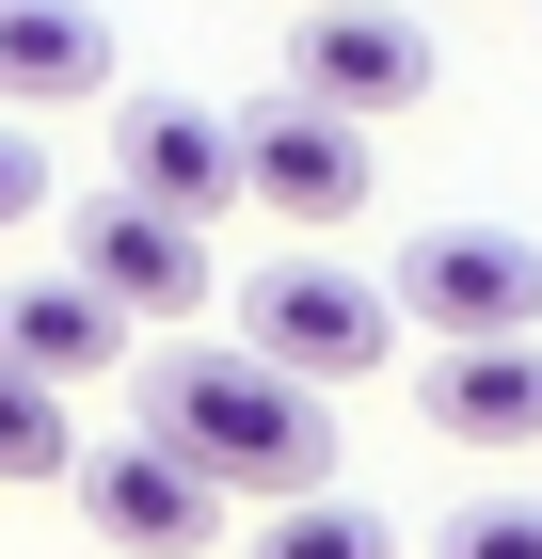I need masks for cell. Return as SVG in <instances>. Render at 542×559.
Wrapping results in <instances>:
<instances>
[{
	"label": "cell",
	"mask_w": 542,
	"mask_h": 559,
	"mask_svg": "<svg viewBox=\"0 0 542 559\" xmlns=\"http://www.w3.org/2000/svg\"><path fill=\"white\" fill-rule=\"evenodd\" d=\"M81 272L128 304V320H192L208 272H224V240H208L192 209H160V192H128V176H112V192L81 209Z\"/></svg>",
	"instance_id": "52a82bcc"
},
{
	"label": "cell",
	"mask_w": 542,
	"mask_h": 559,
	"mask_svg": "<svg viewBox=\"0 0 542 559\" xmlns=\"http://www.w3.org/2000/svg\"><path fill=\"white\" fill-rule=\"evenodd\" d=\"M48 209V160H33V129H0V240Z\"/></svg>",
	"instance_id": "9a60e30c"
},
{
	"label": "cell",
	"mask_w": 542,
	"mask_h": 559,
	"mask_svg": "<svg viewBox=\"0 0 542 559\" xmlns=\"http://www.w3.org/2000/svg\"><path fill=\"white\" fill-rule=\"evenodd\" d=\"M288 16H320V0H288Z\"/></svg>",
	"instance_id": "2e32d148"
},
{
	"label": "cell",
	"mask_w": 542,
	"mask_h": 559,
	"mask_svg": "<svg viewBox=\"0 0 542 559\" xmlns=\"http://www.w3.org/2000/svg\"><path fill=\"white\" fill-rule=\"evenodd\" d=\"M399 320H415L431 352L447 336H542V240H510V224H431V240H399Z\"/></svg>",
	"instance_id": "3957f363"
},
{
	"label": "cell",
	"mask_w": 542,
	"mask_h": 559,
	"mask_svg": "<svg viewBox=\"0 0 542 559\" xmlns=\"http://www.w3.org/2000/svg\"><path fill=\"white\" fill-rule=\"evenodd\" d=\"M240 144H255V209L272 224H303V240H335V224L368 209V112H335V96H272V112H240Z\"/></svg>",
	"instance_id": "5b68a950"
},
{
	"label": "cell",
	"mask_w": 542,
	"mask_h": 559,
	"mask_svg": "<svg viewBox=\"0 0 542 559\" xmlns=\"http://www.w3.org/2000/svg\"><path fill=\"white\" fill-rule=\"evenodd\" d=\"M112 96V16L96 0H0V112H96Z\"/></svg>",
	"instance_id": "8fae6325"
},
{
	"label": "cell",
	"mask_w": 542,
	"mask_h": 559,
	"mask_svg": "<svg viewBox=\"0 0 542 559\" xmlns=\"http://www.w3.org/2000/svg\"><path fill=\"white\" fill-rule=\"evenodd\" d=\"M81 527L128 559H208L224 544V479L160 431H128V448H81Z\"/></svg>",
	"instance_id": "277c9868"
},
{
	"label": "cell",
	"mask_w": 542,
	"mask_h": 559,
	"mask_svg": "<svg viewBox=\"0 0 542 559\" xmlns=\"http://www.w3.org/2000/svg\"><path fill=\"white\" fill-rule=\"evenodd\" d=\"M112 176L160 192V209H192V224L255 209V144H240V112H208V96H128L112 112Z\"/></svg>",
	"instance_id": "8992f818"
},
{
	"label": "cell",
	"mask_w": 542,
	"mask_h": 559,
	"mask_svg": "<svg viewBox=\"0 0 542 559\" xmlns=\"http://www.w3.org/2000/svg\"><path fill=\"white\" fill-rule=\"evenodd\" d=\"M431 559H542V496H462Z\"/></svg>",
	"instance_id": "5bb4252c"
},
{
	"label": "cell",
	"mask_w": 542,
	"mask_h": 559,
	"mask_svg": "<svg viewBox=\"0 0 542 559\" xmlns=\"http://www.w3.org/2000/svg\"><path fill=\"white\" fill-rule=\"evenodd\" d=\"M128 336H144V320H128V304L96 288L81 257H64V272H16V288H0V368L96 384V368H128Z\"/></svg>",
	"instance_id": "30bf717a"
},
{
	"label": "cell",
	"mask_w": 542,
	"mask_h": 559,
	"mask_svg": "<svg viewBox=\"0 0 542 559\" xmlns=\"http://www.w3.org/2000/svg\"><path fill=\"white\" fill-rule=\"evenodd\" d=\"M240 336L272 368H303V384H368V368H399V288H368L335 257H272L240 288Z\"/></svg>",
	"instance_id": "7a4b0ae2"
},
{
	"label": "cell",
	"mask_w": 542,
	"mask_h": 559,
	"mask_svg": "<svg viewBox=\"0 0 542 559\" xmlns=\"http://www.w3.org/2000/svg\"><path fill=\"white\" fill-rule=\"evenodd\" d=\"M288 81L335 96V112H415L431 96V33L399 16V0H320V16L288 33Z\"/></svg>",
	"instance_id": "ba28073f"
},
{
	"label": "cell",
	"mask_w": 542,
	"mask_h": 559,
	"mask_svg": "<svg viewBox=\"0 0 542 559\" xmlns=\"http://www.w3.org/2000/svg\"><path fill=\"white\" fill-rule=\"evenodd\" d=\"M0 479H81V416L48 368H0Z\"/></svg>",
	"instance_id": "4fadbf2b"
},
{
	"label": "cell",
	"mask_w": 542,
	"mask_h": 559,
	"mask_svg": "<svg viewBox=\"0 0 542 559\" xmlns=\"http://www.w3.org/2000/svg\"><path fill=\"white\" fill-rule=\"evenodd\" d=\"M240 559H399V527H383L368 496H351V479H320V496H272Z\"/></svg>",
	"instance_id": "7c38bea8"
},
{
	"label": "cell",
	"mask_w": 542,
	"mask_h": 559,
	"mask_svg": "<svg viewBox=\"0 0 542 559\" xmlns=\"http://www.w3.org/2000/svg\"><path fill=\"white\" fill-rule=\"evenodd\" d=\"M415 416L447 448H542V336H447L415 368Z\"/></svg>",
	"instance_id": "9c48e42d"
},
{
	"label": "cell",
	"mask_w": 542,
	"mask_h": 559,
	"mask_svg": "<svg viewBox=\"0 0 542 559\" xmlns=\"http://www.w3.org/2000/svg\"><path fill=\"white\" fill-rule=\"evenodd\" d=\"M144 431L192 448L224 496H320L335 479V400L303 384V368H272L255 336L240 352H160V368H144Z\"/></svg>",
	"instance_id": "6da1fadb"
}]
</instances>
